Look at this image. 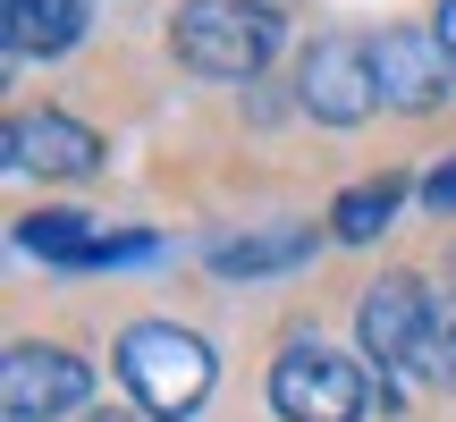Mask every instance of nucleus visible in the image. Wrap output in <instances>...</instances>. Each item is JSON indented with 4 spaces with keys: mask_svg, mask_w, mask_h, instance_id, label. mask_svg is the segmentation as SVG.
<instances>
[{
    "mask_svg": "<svg viewBox=\"0 0 456 422\" xmlns=\"http://www.w3.org/2000/svg\"><path fill=\"white\" fill-rule=\"evenodd\" d=\"M288 43V17L271 0H186L178 26H169V51H178L186 77H212V85H237V77H262Z\"/></svg>",
    "mask_w": 456,
    "mask_h": 422,
    "instance_id": "obj_1",
    "label": "nucleus"
},
{
    "mask_svg": "<svg viewBox=\"0 0 456 422\" xmlns=\"http://www.w3.org/2000/svg\"><path fill=\"white\" fill-rule=\"evenodd\" d=\"M118 380H127V397L144 406V422H186L203 397H212L220 363H212V346H203L195 329L144 321V329L118 338Z\"/></svg>",
    "mask_w": 456,
    "mask_h": 422,
    "instance_id": "obj_2",
    "label": "nucleus"
},
{
    "mask_svg": "<svg viewBox=\"0 0 456 422\" xmlns=\"http://www.w3.org/2000/svg\"><path fill=\"white\" fill-rule=\"evenodd\" d=\"M372 406V380H363L355 355H338V346L322 338H288L271 363V414L279 422H363Z\"/></svg>",
    "mask_w": 456,
    "mask_h": 422,
    "instance_id": "obj_3",
    "label": "nucleus"
},
{
    "mask_svg": "<svg viewBox=\"0 0 456 422\" xmlns=\"http://www.w3.org/2000/svg\"><path fill=\"white\" fill-rule=\"evenodd\" d=\"M296 101H305L322 127H363V118L380 110L372 43H355V34H322V43L296 60Z\"/></svg>",
    "mask_w": 456,
    "mask_h": 422,
    "instance_id": "obj_4",
    "label": "nucleus"
},
{
    "mask_svg": "<svg viewBox=\"0 0 456 422\" xmlns=\"http://www.w3.org/2000/svg\"><path fill=\"white\" fill-rule=\"evenodd\" d=\"M85 397H94V372H85V355H68V346H43V338H9V346H0V406H9V422L77 414Z\"/></svg>",
    "mask_w": 456,
    "mask_h": 422,
    "instance_id": "obj_5",
    "label": "nucleus"
},
{
    "mask_svg": "<svg viewBox=\"0 0 456 422\" xmlns=\"http://www.w3.org/2000/svg\"><path fill=\"white\" fill-rule=\"evenodd\" d=\"M423 312H431V288H423V279H406V271L372 279L363 304H355V346H363V363H372V372H406V380H414Z\"/></svg>",
    "mask_w": 456,
    "mask_h": 422,
    "instance_id": "obj_6",
    "label": "nucleus"
},
{
    "mask_svg": "<svg viewBox=\"0 0 456 422\" xmlns=\"http://www.w3.org/2000/svg\"><path fill=\"white\" fill-rule=\"evenodd\" d=\"M456 51L440 43V34H414V26H389L372 34V77H380V101L389 110H440V101L456 93Z\"/></svg>",
    "mask_w": 456,
    "mask_h": 422,
    "instance_id": "obj_7",
    "label": "nucleus"
},
{
    "mask_svg": "<svg viewBox=\"0 0 456 422\" xmlns=\"http://www.w3.org/2000/svg\"><path fill=\"white\" fill-rule=\"evenodd\" d=\"M102 161H110L102 135L77 127L68 110H17L9 118V169H26V178H94Z\"/></svg>",
    "mask_w": 456,
    "mask_h": 422,
    "instance_id": "obj_8",
    "label": "nucleus"
},
{
    "mask_svg": "<svg viewBox=\"0 0 456 422\" xmlns=\"http://www.w3.org/2000/svg\"><path fill=\"white\" fill-rule=\"evenodd\" d=\"M85 26V0H9V60H43L68 51Z\"/></svg>",
    "mask_w": 456,
    "mask_h": 422,
    "instance_id": "obj_9",
    "label": "nucleus"
},
{
    "mask_svg": "<svg viewBox=\"0 0 456 422\" xmlns=\"http://www.w3.org/2000/svg\"><path fill=\"white\" fill-rule=\"evenodd\" d=\"M305 254H313V228H254V237L220 245L212 271L220 279H262V271H288V262H305Z\"/></svg>",
    "mask_w": 456,
    "mask_h": 422,
    "instance_id": "obj_10",
    "label": "nucleus"
},
{
    "mask_svg": "<svg viewBox=\"0 0 456 422\" xmlns=\"http://www.w3.org/2000/svg\"><path fill=\"white\" fill-rule=\"evenodd\" d=\"M397 203H406V178H372V186H346V195H338V220H330V237H346V245L380 237V228L397 220Z\"/></svg>",
    "mask_w": 456,
    "mask_h": 422,
    "instance_id": "obj_11",
    "label": "nucleus"
},
{
    "mask_svg": "<svg viewBox=\"0 0 456 422\" xmlns=\"http://www.w3.org/2000/svg\"><path fill=\"white\" fill-rule=\"evenodd\" d=\"M414 380H431V389H456V288H431L423 346H414Z\"/></svg>",
    "mask_w": 456,
    "mask_h": 422,
    "instance_id": "obj_12",
    "label": "nucleus"
},
{
    "mask_svg": "<svg viewBox=\"0 0 456 422\" xmlns=\"http://www.w3.org/2000/svg\"><path fill=\"white\" fill-rule=\"evenodd\" d=\"M26 245H34V254L77 262L85 245H94V228H85V211H43V220H26Z\"/></svg>",
    "mask_w": 456,
    "mask_h": 422,
    "instance_id": "obj_13",
    "label": "nucleus"
},
{
    "mask_svg": "<svg viewBox=\"0 0 456 422\" xmlns=\"http://www.w3.org/2000/svg\"><path fill=\"white\" fill-rule=\"evenodd\" d=\"M135 254H152V237H94V245H85V271H102V262H135Z\"/></svg>",
    "mask_w": 456,
    "mask_h": 422,
    "instance_id": "obj_14",
    "label": "nucleus"
},
{
    "mask_svg": "<svg viewBox=\"0 0 456 422\" xmlns=\"http://www.w3.org/2000/svg\"><path fill=\"white\" fill-rule=\"evenodd\" d=\"M423 203H431V211H456V161H440V169L423 178Z\"/></svg>",
    "mask_w": 456,
    "mask_h": 422,
    "instance_id": "obj_15",
    "label": "nucleus"
},
{
    "mask_svg": "<svg viewBox=\"0 0 456 422\" xmlns=\"http://www.w3.org/2000/svg\"><path fill=\"white\" fill-rule=\"evenodd\" d=\"M431 34H440V43L456 51V0H440V17H431Z\"/></svg>",
    "mask_w": 456,
    "mask_h": 422,
    "instance_id": "obj_16",
    "label": "nucleus"
},
{
    "mask_svg": "<svg viewBox=\"0 0 456 422\" xmlns=\"http://www.w3.org/2000/svg\"><path fill=\"white\" fill-rule=\"evenodd\" d=\"M85 422H144V414H118V406H102V414H85Z\"/></svg>",
    "mask_w": 456,
    "mask_h": 422,
    "instance_id": "obj_17",
    "label": "nucleus"
},
{
    "mask_svg": "<svg viewBox=\"0 0 456 422\" xmlns=\"http://www.w3.org/2000/svg\"><path fill=\"white\" fill-rule=\"evenodd\" d=\"M440 271H448V288H456V237H448V262H440Z\"/></svg>",
    "mask_w": 456,
    "mask_h": 422,
    "instance_id": "obj_18",
    "label": "nucleus"
}]
</instances>
